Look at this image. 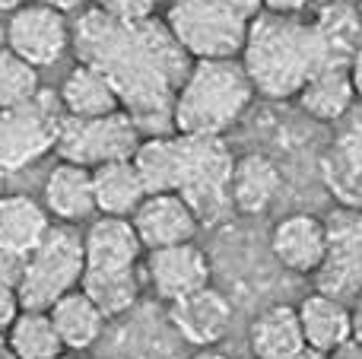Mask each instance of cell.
I'll use <instances>...</instances> for the list:
<instances>
[{
  "instance_id": "obj_1",
  "label": "cell",
  "mask_w": 362,
  "mask_h": 359,
  "mask_svg": "<svg viewBox=\"0 0 362 359\" xmlns=\"http://www.w3.org/2000/svg\"><path fill=\"white\" fill-rule=\"evenodd\" d=\"M76 64H89L108 76L121 99V108L153 134H172V105L191 70V57L175 42L165 19L118 23L89 6L74 25Z\"/></svg>"
},
{
  "instance_id": "obj_2",
  "label": "cell",
  "mask_w": 362,
  "mask_h": 359,
  "mask_svg": "<svg viewBox=\"0 0 362 359\" xmlns=\"http://www.w3.org/2000/svg\"><path fill=\"white\" fill-rule=\"evenodd\" d=\"M238 61L264 99H296L321 67H340L315 19L280 13H257L251 19Z\"/></svg>"
},
{
  "instance_id": "obj_3",
  "label": "cell",
  "mask_w": 362,
  "mask_h": 359,
  "mask_svg": "<svg viewBox=\"0 0 362 359\" xmlns=\"http://www.w3.org/2000/svg\"><path fill=\"white\" fill-rule=\"evenodd\" d=\"M255 86L238 57L194 61L172 105V134L226 137L255 102Z\"/></svg>"
},
{
  "instance_id": "obj_4",
  "label": "cell",
  "mask_w": 362,
  "mask_h": 359,
  "mask_svg": "<svg viewBox=\"0 0 362 359\" xmlns=\"http://www.w3.org/2000/svg\"><path fill=\"white\" fill-rule=\"evenodd\" d=\"M163 19L191 61L238 57L251 25L232 0H169Z\"/></svg>"
},
{
  "instance_id": "obj_5",
  "label": "cell",
  "mask_w": 362,
  "mask_h": 359,
  "mask_svg": "<svg viewBox=\"0 0 362 359\" xmlns=\"http://www.w3.org/2000/svg\"><path fill=\"white\" fill-rule=\"evenodd\" d=\"M181 140V188L178 194L194 210L200 226H216L232 213L229 182H232V156L226 137H185Z\"/></svg>"
},
{
  "instance_id": "obj_6",
  "label": "cell",
  "mask_w": 362,
  "mask_h": 359,
  "mask_svg": "<svg viewBox=\"0 0 362 359\" xmlns=\"http://www.w3.org/2000/svg\"><path fill=\"white\" fill-rule=\"evenodd\" d=\"M86 273V248L74 226H51L35 252H29L25 273L19 283L23 309L48 312L61 296L80 290Z\"/></svg>"
},
{
  "instance_id": "obj_7",
  "label": "cell",
  "mask_w": 362,
  "mask_h": 359,
  "mask_svg": "<svg viewBox=\"0 0 362 359\" xmlns=\"http://www.w3.org/2000/svg\"><path fill=\"white\" fill-rule=\"evenodd\" d=\"M64 105L54 93H38L16 108H0V169L19 172L57 150Z\"/></svg>"
},
{
  "instance_id": "obj_8",
  "label": "cell",
  "mask_w": 362,
  "mask_h": 359,
  "mask_svg": "<svg viewBox=\"0 0 362 359\" xmlns=\"http://www.w3.org/2000/svg\"><path fill=\"white\" fill-rule=\"evenodd\" d=\"M144 131L127 112H115L105 118H64L57 137V156L64 163L99 169L105 163H121L137 153Z\"/></svg>"
},
{
  "instance_id": "obj_9",
  "label": "cell",
  "mask_w": 362,
  "mask_h": 359,
  "mask_svg": "<svg viewBox=\"0 0 362 359\" xmlns=\"http://www.w3.org/2000/svg\"><path fill=\"white\" fill-rule=\"evenodd\" d=\"M327 254L312 273L315 293L350 305L362 293V210L337 207L325 216Z\"/></svg>"
},
{
  "instance_id": "obj_10",
  "label": "cell",
  "mask_w": 362,
  "mask_h": 359,
  "mask_svg": "<svg viewBox=\"0 0 362 359\" xmlns=\"http://www.w3.org/2000/svg\"><path fill=\"white\" fill-rule=\"evenodd\" d=\"M6 48L16 51L32 67H54L74 42V25L67 16L45 4H25L6 19Z\"/></svg>"
},
{
  "instance_id": "obj_11",
  "label": "cell",
  "mask_w": 362,
  "mask_h": 359,
  "mask_svg": "<svg viewBox=\"0 0 362 359\" xmlns=\"http://www.w3.org/2000/svg\"><path fill=\"white\" fill-rule=\"evenodd\" d=\"M144 271H146L150 290L156 293L165 305H172V302H178V299L210 286V277H213L210 258H206V252L197 242L146 252Z\"/></svg>"
},
{
  "instance_id": "obj_12",
  "label": "cell",
  "mask_w": 362,
  "mask_h": 359,
  "mask_svg": "<svg viewBox=\"0 0 362 359\" xmlns=\"http://www.w3.org/2000/svg\"><path fill=\"white\" fill-rule=\"evenodd\" d=\"M169 324L185 343L197 350L219 347L232 328V305L213 286L191 293V296L178 299L169 305Z\"/></svg>"
},
{
  "instance_id": "obj_13",
  "label": "cell",
  "mask_w": 362,
  "mask_h": 359,
  "mask_svg": "<svg viewBox=\"0 0 362 359\" xmlns=\"http://www.w3.org/2000/svg\"><path fill=\"white\" fill-rule=\"evenodd\" d=\"M131 223L146 252L194 242V235L200 229L197 216H194V210L187 207L181 194H146V201L137 207Z\"/></svg>"
},
{
  "instance_id": "obj_14",
  "label": "cell",
  "mask_w": 362,
  "mask_h": 359,
  "mask_svg": "<svg viewBox=\"0 0 362 359\" xmlns=\"http://www.w3.org/2000/svg\"><path fill=\"white\" fill-rule=\"evenodd\" d=\"M346 127L331 140L321 159V178L340 207L362 210V112L346 114Z\"/></svg>"
},
{
  "instance_id": "obj_15",
  "label": "cell",
  "mask_w": 362,
  "mask_h": 359,
  "mask_svg": "<svg viewBox=\"0 0 362 359\" xmlns=\"http://www.w3.org/2000/svg\"><path fill=\"white\" fill-rule=\"evenodd\" d=\"M270 252L289 273L312 277L327 254L325 220L312 213H289L270 233Z\"/></svg>"
},
{
  "instance_id": "obj_16",
  "label": "cell",
  "mask_w": 362,
  "mask_h": 359,
  "mask_svg": "<svg viewBox=\"0 0 362 359\" xmlns=\"http://www.w3.org/2000/svg\"><path fill=\"white\" fill-rule=\"evenodd\" d=\"M283 188V172L267 153H245L235 156L229 182L232 210L242 216H261L274 207Z\"/></svg>"
},
{
  "instance_id": "obj_17",
  "label": "cell",
  "mask_w": 362,
  "mask_h": 359,
  "mask_svg": "<svg viewBox=\"0 0 362 359\" xmlns=\"http://www.w3.org/2000/svg\"><path fill=\"white\" fill-rule=\"evenodd\" d=\"M83 248H86V267H99V271L137 267L146 252L134 223L124 216H99L83 235Z\"/></svg>"
},
{
  "instance_id": "obj_18",
  "label": "cell",
  "mask_w": 362,
  "mask_h": 359,
  "mask_svg": "<svg viewBox=\"0 0 362 359\" xmlns=\"http://www.w3.org/2000/svg\"><path fill=\"white\" fill-rule=\"evenodd\" d=\"M45 210L61 226H76L95 213V188L93 169H83L74 163H57L45 182Z\"/></svg>"
},
{
  "instance_id": "obj_19",
  "label": "cell",
  "mask_w": 362,
  "mask_h": 359,
  "mask_svg": "<svg viewBox=\"0 0 362 359\" xmlns=\"http://www.w3.org/2000/svg\"><path fill=\"white\" fill-rule=\"evenodd\" d=\"M57 99H61L67 118L86 121V118H105V114L124 112L115 86L108 83V76L99 73L95 67H89V64H76L64 76L61 89H57Z\"/></svg>"
},
{
  "instance_id": "obj_20",
  "label": "cell",
  "mask_w": 362,
  "mask_h": 359,
  "mask_svg": "<svg viewBox=\"0 0 362 359\" xmlns=\"http://www.w3.org/2000/svg\"><path fill=\"white\" fill-rule=\"evenodd\" d=\"M248 347L255 359H289L305 347L299 324V309L286 302L267 305L257 312L248 328Z\"/></svg>"
},
{
  "instance_id": "obj_21",
  "label": "cell",
  "mask_w": 362,
  "mask_h": 359,
  "mask_svg": "<svg viewBox=\"0 0 362 359\" xmlns=\"http://www.w3.org/2000/svg\"><path fill=\"white\" fill-rule=\"evenodd\" d=\"M296 309H299V324H302L305 347L334 353V350L344 347L346 341H353L350 305L337 302V299H331V296H321V293H308Z\"/></svg>"
},
{
  "instance_id": "obj_22",
  "label": "cell",
  "mask_w": 362,
  "mask_h": 359,
  "mask_svg": "<svg viewBox=\"0 0 362 359\" xmlns=\"http://www.w3.org/2000/svg\"><path fill=\"white\" fill-rule=\"evenodd\" d=\"M299 108L308 118L321 121V124H337L356 105V93L350 83V70L346 67H321L305 86L299 89Z\"/></svg>"
},
{
  "instance_id": "obj_23",
  "label": "cell",
  "mask_w": 362,
  "mask_h": 359,
  "mask_svg": "<svg viewBox=\"0 0 362 359\" xmlns=\"http://www.w3.org/2000/svg\"><path fill=\"white\" fill-rule=\"evenodd\" d=\"M146 194H178L181 188V140L178 134L144 137L131 156Z\"/></svg>"
},
{
  "instance_id": "obj_24",
  "label": "cell",
  "mask_w": 362,
  "mask_h": 359,
  "mask_svg": "<svg viewBox=\"0 0 362 359\" xmlns=\"http://www.w3.org/2000/svg\"><path fill=\"white\" fill-rule=\"evenodd\" d=\"M93 188H95V213L102 216H124V220H131L140 204L146 201V188L131 159L105 163L99 169H93Z\"/></svg>"
},
{
  "instance_id": "obj_25",
  "label": "cell",
  "mask_w": 362,
  "mask_h": 359,
  "mask_svg": "<svg viewBox=\"0 0 362 359\" xmlns=\"http://www.w3.org/2000/svg\"><path fill=\"white\" fill-rule=\"evenodd\" d=\"M51 233V213L29 194H0V245L29 254Z\"/></svg>"
},
{
  "instance_id": "obj_26",
  "label": "cell",
  "mask_w": 362,
  "mask_h": 359,
  "mask_svg": "<svg viewBox=\"0 0 362 359\" xmlns=\"http://www.w3.org/2000/svg\"><path fill=\"white\" fill-rule=\"evenodd\" d=\"M48 315H51V322H54V331H57V337H61L64 350H74V353H83V350L93 347L102 337V328H105V322H108L83 290H74V293H67V296H61L48 309Z\"/></svg>"
},
{
  "instance_id": "obj_27",
  "label": "cell",
  "mask_w": 362,
  "mask_h": 359,
  "mask_svg": "<svg viewBox=\"0 0 362 359\" xmlns=\"http://www.w3.org/2000/svg\"><path fill=\"white\" fill-rule=\"evenodd\" d=\"M80 290L95 302V309L105 318H118L131 312L140 299V271L127 267V271H99V267H86Z\"/></svg>"
},
{
  "instance_id": "obj_28",
  "label": "cell",
  "mask_w": 362,
  "mask_h": 359,
  "mask_svg": "<svg viewBox=\"0 0 362 359\" xmlns=\"http://www.w3.org/2000/svg\"><path fill=\"white\" fill-rule=\"evenodd\" d=\"M6 347L13 350L16 359H54L61 353H67L54 331L48 312L38 309H23L19 318L13 322V328L6 331Z\"/></svg>"
},
{
  "instance_id": "obj_29",
  "label": "cell",
  "mask_w": 362,
  "mask_h": 359,
  "mask_svg": "<svg viewBox=\"0 0 362 359\" xmlns=\"http://www.w3.org/2000/svg\"><path fill=\"white\" fill-rule=\"evenodd\" d=\"M42 93V80H38V67L10 51L4 45L0 48V108H16L32 102Z\"/></svg>"
},
{
  "instance_id": "obj_30",
  "label": "cell",
  "mask_w": 362,
  "mask_h": 359,
  "mask_svg": "<svg viewBox=\"0 0 362 359\" xmlns=\"http://www.w3.org/2000/svg\"><path fill=\"white\" fill-rule=\"evenodd\" d=\"M95 10L118 23H140L156 16V0H93Z\"/></svg>"
},
{
  "instance_id": "obj_31",
  "label": "cell",
  "mask_w": 362,
  "mask_h": 359,
  "mask_svg": "<svg viewBox=\"0 0 362 359\" xmlns=\"http://www.w3.org/2000/svg\"><path fill=\"white\" fill-rule=\"evenodd\" d=\"M25 261H29V254L16 252V248H10V245H0V286L19 290L23 273H25Z\"/></svg>"
},
{
  "instance_id": "obj_32",
  "label": "cell",
  "mask_w": 362,
  "mask_h": 359,
  "mask_svg": "<svg viewBox=\"0 0 362 359\" xmlns=\"http://www.w3.org/2000/svg\"><path fill=\"white\" fill-rule=\"evenodd\" d=\"M19 312H23L19 293H16V290H6V286H0V337H4L6 331L13 328V322L19 318Z\"/></svg>"
},
{
  "instance_id": "obj_33",
  "label": "cell",
  "mask_w": 362,
  "mask_h": 359,
  "mask_svg": "<svg viewBox=\"0 0 362 359\" xmlns=\"http://www.w3.org/2000/svg\"><path fill=\"white\" fill-rule=\"evenodd\" d=\"M264 13H280V16H302L312 0H261Z\"/></svg>"
},
{
  "instance_id": "obj_34",
  "label": "cell",
  "mask_w": 362,
  "mask_h": 359,
  "mask_svg": "<svg viewBox=\"0 0 362 359\" xmlns=\"http://www.w3.org/2000/svg\"><path fill=\"white\" fill-rule=\"evenodd\" d=\"M38 4L51 6V10H57L61 16H70V13H86L93 0H38Z\"/></svg>"
},
{
  "instance_id": "obj_35",
  "label": "cell",
  "mask_w": 362,
  "mask_h": 359,
  "mask_svg": "<svg viewBox=\"0 0 362 359\" xmlns=\"http://www.w3.org/2000/svg\"><path fill=\"white\" fill-rule=\"evenodd\" d=\"M346 70H350V83H353V93H356V99L362 102V45L359 51L350 57V64H346Z\"/></svg>"
},
{
  "instance_id": "obj_36",
  "label": "cell",
  "mask_w": 362,
  "mask_h": 359,
  "mask_svg": "<svg viewBox=\"0 0 362 359\" xmlns=\"http://www.w3.org/2000/svg\"><path fill=\"white\" fill-rule=\"evenodd\" d=\"M232 6H235V10L242 13L245 19H255L257 13H264V4H261V0H232Z\"/></svg>"
},
{
  "instance_id": "obj_37",
  "label": "cell",
  "mask_w": 362,
  "mask_h": 359,
  "mask_svg": "<svg viewBox=\"0 0 362 359\" xmlns=\"http://www.w3.org/2000/svg\"><path fill=\"white\" fill-rule=\"evenodd\" d=\"M331 359H362V343L359 341H346L344 347L334 350Z\"/></svg>"
},
{
  "instance_id": "obj_38",
  "label": "cell",
  "mask_w": 362,
  "mask_h": 359,
  "mask_svg": "<svg viewBox=\"0 0 362 359\" xmlns=\"http://www.w3.org/2000/svg\"><path fill=\"white\" fill-rule=\"evenodd\" d=\"M350 315H353V341H359V343H362V293H359L356 299H353Z\"/></svg>"
},
{
  "instance_id": "obj_39",
  "label": "cell",
  "mask_w": 362,
  "mask_h": 359,
  "mask_svg": "<svg viewBox=\"0 0 362 359\" xmlns=\"http://www.w3.org/2000/svg\"><path fill=\"white\" fill-rule=\"evenodd\" d=\"M289 359H331V353H325V350H315V347H302L296 356Z\"/></svg>"
},
{
  "instance_id": "obj_40",
  "label": "cell",
  "mask_w": 362,
  "mask_h": 359,
  "mask_svg": "<svg viewBox=\"0 0 362 359\" xmlns=\"http://www.w3.org/2000/svg\"><path fill=\"white\" fill-rule=\"evenodd\" d=\"M191 359H232V356L223 353V350H216V347H210V350H197Z\"/></svg>"
},
{
  "instance_id": "obj_41",
  "label": "cell",
  "mask_w": 362,
  "mask_h": 359,
  "mask_svg": "<svg viewBox=\"0 0 362 359\" xmlns=\"http://www.w3.org/2000/svg\"><path fill=\"white\" fill-rule=\"evenodd\" d=\"M29 0H0V13H16L19 6H25Z\"/></svg>"
},
{
  "instance_id": "obj_42",
  "label": "cell",
  "mask_w": 362,
  "mask_h": 359,
  "mask_svg": "<svg viewBox=\"0 0 362 359\" xmlns=\"http://www.w3.org/2000/svg\"><path fill=\"white\" fill-rule=\"evenodd\" d=\"M0 359H16L13 356V350L6 347V337H0Z\"/></svg>"
},
{
  "instance_id": "obj_43",
  "label": "cell",
  "mask_w": 362,
  "mask_h": 359,
  "mask_svg": "<svg viewBox=\"0 0 362 359\" xmlns=\"http://www.w3.org/2000/svg\"><path fill=\"white\" fill-rule=\"evenodd\" d=\"M356 16H359V25H362V0H356Z\"/></svg>"
},
{
  "instance_id": "obj_44",
  "label": "cell",
  "mask_w": 362,
  "mask_h": 359,
  "mask_svg": "<svg viewBox=\"0 0 362 359\" xmlns=\"http://www.w3.org/2000/svg\"><path fill=\"white\" fill-rule=\"evenodd\" d=\"M4 178H6V172L0 169V194H4Z\"/></svg>"
},
{
  "instance_id": "obj_45",
  "label": "cell",
  "mask_w": 362,
  "mask_h": 359,
  "mask_svg": "<svg viewBox=\"0 0 362 359\" xmlns=\"http://www.w3.org/2000/svg\"><path fill=\"white\" fill-rule=\"evenodd\" d=\"M54 359H74V356H70V353H61V356H54Z\"/></svg>"
},
{
  "instance_id": "obj_46",
  "label": "cell",
  "mask_w": 362,
  "mask_h": 359,
  "mask_svg": "<svg viewBox=\"0 0 362 359\" xmlns=\"http://www.w3.org/2000/svg\"><path fill=\"white\" fill-rule=\"evenodd\" d=\"M156 4H159V0H156Z\"/></svg>"
}]
</instances>
